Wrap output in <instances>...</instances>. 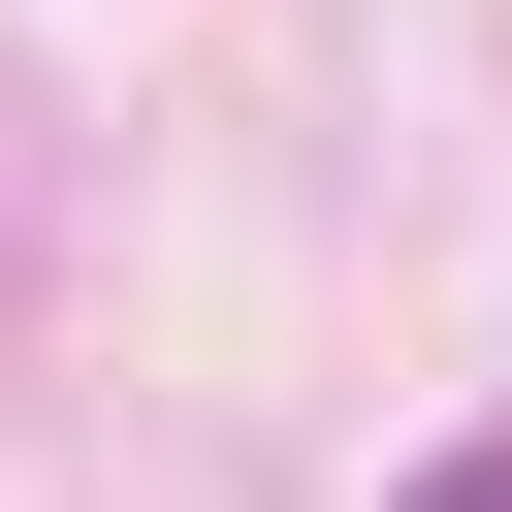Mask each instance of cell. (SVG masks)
Here are the masks:
<instances>
[{
  "label": "cell",
  "mask_w": 512,
  "mask_h": 512,
  "mask_svg": "<svg viewBox=\"0 0 512 512\" xmlns=\"http://www.w3.org/2000/svg\"><path fill=\"white\" fill-rule=\"evenodd\" d=\"M416 512H512V448H448V480H416Z\"/></svg>",
  "instance_id": "obj_1"
}]
</instances>
